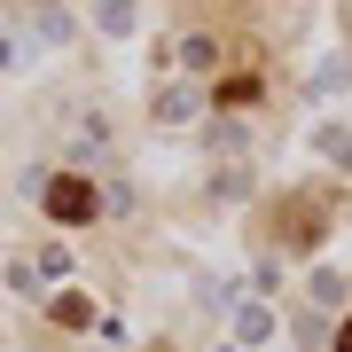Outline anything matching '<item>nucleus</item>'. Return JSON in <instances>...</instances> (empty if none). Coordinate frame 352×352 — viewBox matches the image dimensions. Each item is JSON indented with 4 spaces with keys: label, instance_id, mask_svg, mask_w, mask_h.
<instances>
[{
    "label": "nucleus",
    "instance_id": "obj_1",
    "mask_svg": "<svg viewBox=\"0 0 352 352\" xmlns=\"http://www.w3.org/2000/svg\"><path fill=\"white\" fill-rule=\"evenodd\" d=\"M94 204H102V196H94V180H78V173H55V180H47V212L63 219V227L94 219Z\"/></svg>",
    "mask_w": 352,
    "mask_h": 352
},
{
    "label": "nucleus",
    "instance_id": "obj_2",
    "mask_svg": "<svg viewBox=\"0 0 352 352\" xmlns=\"http://www.w3.org/2000/svg\"><path fill=\"white\" fill-rule=\"evenodd\" d=\"M47 314L63 321V329H87V321H94V298H87V289H63V298H55Z\"/></svg>",
    "mask_w": 352,
    "mask_h": 352
},
{
    "label": "nucleus",
    "instance_id": "obj_3",
    "mask_svg": "<svg viewBox=\"0 0 352 352\" xmlns=\"http://www.w3.org/2000/svg\"><path fill=\"white\" fill-rule=\"evenodd\" d=\"M337 352H352V329H344V337H337Z\"/></svg>",
    "mask_w": 352,
    "mask_h": 352
}]
</instances>
